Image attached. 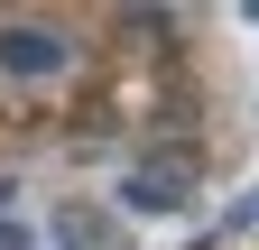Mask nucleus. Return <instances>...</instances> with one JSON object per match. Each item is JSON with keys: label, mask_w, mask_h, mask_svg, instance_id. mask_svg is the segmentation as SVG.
Returning <instances> with one entry per match:
<instances>
[{"label": "nucleus", "mask_w": 259, "mask_h": 250, "mask_svg": "<svg viewBox=\"0 0 259 250\" xmlns=\"http://www.w3.org/2000/svg\"><path fill=\"white\" fill-rule=\"evenodd\" d=\"M65 65H74V37L47 19H0V74L10 84H56Z\"/></svg>", "instance_id": "nucleus-1"}, {"label": "nucleus", "mask_w": 259, "mask_h": 250, "mask_svg": "<svg viewBox=\"0 0 259 250\" xmlns=\"http://www.w3.org/2000/svg\"><path fill=\"white\" fill-rule=\"evenodd\" d=\"M0 250H37V232H28L19 213H0Z\"/></svg>", "instance_id": "nucleus-4"}, {"label": "nucleus", "mask_w": 259, "mask_h": 250, "mask_svg": "<svg viewBox=\"0 0 259 250\" xmlns=\"http://www.w3.org/2000/svg\"><path fill=\"white\" fill-rule=\"evenodd\" d=\"M250 223H259V185H250V195H241L232 213H222V232H250Z\"/></svg>", "instance_id": "nucleus-5"}, {"label": "nucleus", "mask_w": 259, "mask_h": 250, "mask_svg": "<svg viewBox=\"0 0 259 250\" xmlns=\"http://www.w3.org/2000/svg\"><path fill=\"white\" fill-rule=\"evenodd\" d=\"M120 204L148 213V223H167V213L194 204V167H185V158H130V167H120Z\"/></svg>", "instance_id": "nucleus-2"}, {"label": "nucleus", "mask_w": 259, "mask_h": 250, "mask_svg": "<svg viewBox=\"0 0 259 250\" xmlns=\"http://www.w3.org/2000/svg\"><path fill=\"white\" fill-rule=\"evenodd\" d=\"M56 250H102V213H56Z\"/></svg>", "instance_id": "nucleus-3"}]
</instances>
